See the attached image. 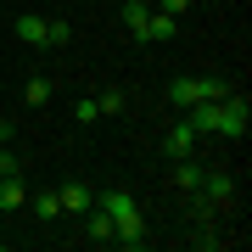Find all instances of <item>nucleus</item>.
<instances>
[{"mask_svg":"<svg viewBox=\"0 0 252 252\" xmlns=\"http://www.w3.org/2000/svg\"><path fill=\"white\" fill-rule=\"evenodd\" d=\"M101 213L112 219V241L118 247H140L146 241V219H140V202L129 196V190H107V202H101Z\"/></svg>","mask_w":252,"mask_h":252,"instance_id":"1","label":"nucleus"},{"mask_svg":"<svg viewBox=\"0 0 252 252\" xmlns=\"http://www.w3.org/2000/svg\"><path fill=\"white\" fill-rule=\"evenodd\" d=\"M213 135H230V140L247 135V101L241 95H219V129Z\"/></svg>","mask_w":252,"mask_h":252,"instance_id":"2","label":"nucleus"},{"mask_svg":"<svg viewBox=\"0 0 252 252\" xmlns=\"http://www.w3.org/2000/svg\"><path fill=\"white\" fill-rule=\"evenodd\" d=\"M190 129L213 135V129H219V101H190Z\"/></svg>","mask_w":252,"mask_h":252,"instance_id":"3","label":"nucleus"},{"mask_svg":"<svg viewBox=\"0 0 252 252\" xmlns=\"http://www.w3.org/2000/svg\"><path fill=\"white\" fill-rule=\"evenodd\" d=\"M62 207H73V213H90V207H95V190H90V185H62Z\"/></svg>","mask_w":252,"mask_h":252,"instance_id":"4","label":"nucleus"},{"mask_svg":"<svg viewBox=\"0 0 252 252\" xmlns=\"http://www.w3.org/2000/svg\"><path fill=\"white\" fill-rule=\"evenodd\" d=\"M17 39H23V45H45V17H34V11L17 17Z\"/></svg>","mask_w":252,"mask_h":252,"instance_id":"5","label":"nucleus"},{"mask_svg":"<svg viewBox=\"0 0 252 252\" xmlns=\"http://www.w3.org/2000/svg\"><path fill=\"white\" fill-rule=\"evenodd\" d=\"M146 17H152L146 0H124V28H129V34H146Z\"/></svg>","mask_w":252,"mask_h":252,"instance_id":"6","label":"nucleus"},{"mask_svg":"<svg viewBox=\"0 0 252 252\" xmlns=\"http://www.w3.org/2000/svg\"><path fill=\"white\" fill-rule=\"evenodd\" d=\"M174 28H180V23H174L168 11H152V17H146V34H140V39H174Z\"/></svg>","mask_w":252,"mask_h":252,"instance_id":"7","label":"nucleus"},{"mask_svg":"<svg viewBox=\"0 0 252 252\" xmlns=\"http://www.w3.org/2000/svg\"><path fill=\"white\" fill-rule=\"evenodd\" d=\"M190 146H196V129H190V124H174L168 129V152L174 157H190Z\"/></svg>","mask_w":252,"mask_h":252,"instance_id":"8","label":"nucleus"},{"mask_svg":"<svg viewBox=\"0 0 252 252\" xmlns=\"http://www.w3.org/2000/svg\"><path fill=\"white\" fill-rule=\"evenodd\" d=\"M23 196H28V190H23V180H17V174H0V207L11 213V207H17Z\"/></svg>","mask_w":252,"mask_h":252,"instance_id":"9","label":"nucleus"},{"mask_svg":"<svg viewBox=\"0 0 252 252\" xmlns=\"http://www.w3.org/2000/svg\"><path fill=\"white\" fill-rule=\"evenodd\" d=\"M168 101H174V107H190V101H196V79H174L168 84Z\"/></svg>","mask_w":252,"mask_h":252,"instance_id":"10","label":"nucleus"},{"mask_svg":"<svg viewBox=\"0 0 252 252\" xmlns=\"http://www.w3.org/2000/svg\"><path fill=\"white\" fill-rule=\"evenodd\" d=\"M112 235H118V230H112V219L95 207V213H90V241H112Z\"/></svg>","mask_w":252,"mask_h":252,"instance_id":"11","label":"nucleus"},{"mask_svg":"<svg viewBox=\"0 0 252 252\" xmlns=\"http://www.w3.org/2000/svg\"><path fill=\"white\" fill-rule=\"evenodd\" d=\"M174 180H180V190H202V180H207V174L196 168V162H185V168L174 174Z\"/></svg>","mask_w":252,"mask_h":252,"instance_id":"12","label":"nucleus"},{"mask_svg":"<svg viewBox=\"0 0 252 252\" xmlns=\"http://www.w3.org/2000/svg\"><path fill=\"white\" fill-rule=\"evenodd\" d=\"M34 213H39V219H56V213H62V196H56V190H45V196H34Z\"/></svg>","mask_w":252,"mask_h":252,"instance_id":"13","label":"nucleus"},{"mask_svg":"<svg viewBox=\"0 0 252 252\" xmlns=\"http://www.w3.org/2000/svg\"><path fill=\"white\" fill-rule=\"evenodd\" d=\"M202 190H207V196H213V202H224V196H230L235 185L224 180V174H213V180H202Z\"/></svg>","mask_w":252,"mask_h":252,"instance_id":"14","label":"nucleus"},{"mask_svg":"<svg viewBox=\"0 0 252 252\" xmlns=\"http://www.w3.org/2000/svg\"><path fill=\"white\" fill-rule=\"evenodd\" d=\"M67 34H73V28H67L62 17H56V23H45V45H67Z\"/></svg>","mask_w":252,"mask_h":252,"instance_id":"15","label":"nucleus"},{"mask_svg":"<svg viewBox=\"0 0 252 252\" xmlns=\"http://www.w3.org/2000/svg\"><path fill=\"white\" fill-rule=\"evenodd\" d=\"M23 95L39 107V101H51V84H45V79H28V90H23Z\"/></svg>","mask_w":252,"mask_h":252,"instance_id":"16","label":"nucleus"},{"mask_svg":"<svg viewBox=\"0 0 252 252\" xmlns=\"http://www.w3.org/2000/svg\"><path fill=\"white\" fill-rule=\"evenodd\" d=\"M73 112H79V124H95V118H101V101H79Z\"/></svg>","mask_w":252,"mask_h":252,"instance_id":"17","label":"nucleus"},{"mask_svg":"<svg viewBox=\"0 0 252 252\" xmlns=\"http://www.w3.org/2000/svg\"><path fill=\"white\" fill-rule=\"evenodd\" d=\"M185 6H190V0H157V11H168V17H180Z\"/></svg>","mask_w":252,"mask_h":252,"instance_id":"18","label":"nucleus"},{"mask_svg":"<svg viewBox=\"0 0 252 252\" xmlns=\"http://www.w3.org/2000/svg\"><path fill=\"white\" fill-rule=\"evenodd\" d=\"M0 174H17V157L11 152H0Z\"/></svg>","mask_w":252,"mask_h":252,"instance_id":"19","label":"nucleus"}]
</instances>
